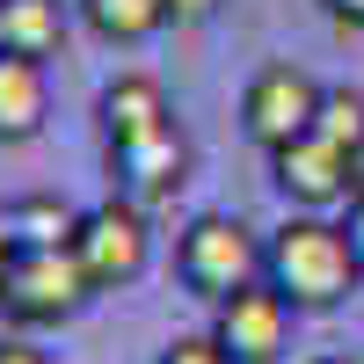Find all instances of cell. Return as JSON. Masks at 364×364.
<instances>
[{"label": "cell", "instance_id": "6da1fadb", "mask_svg": "<svg viewBox=\"0 0 364 364\" xmlns=\"http://www.w3.org/2000/svg\"><path fill=\"white\" fill-rule=\"evenodd\" d=\"M262 277L277 284L299 314H336L364 284V262L350 248L343 219H328V211H284V226L262 240Z\"/></svg>", "mask_w": 364, "mask_h": 364}, {"label": "cell", "instance_id": "7a4b0ae2", "mask_svg": "<svg viewBox=\"0 0 364 364\" xmlns=\"http://www.w3.org/2000/svg\"><path fill=\"white\" fill-rule=\"evenodd\" d=\"M175 277H182L190 299H204V306L233 299L240 284L262 277V240H255V226H240L233 211H197V219L182 226V240H175Z\"/></svg>", "mask_w": 364, "mask_h": 364}, {"label": "cell", "instance_id": "3957f363", "mask_svg": "<svg viewBox=\"0 0 364 364\" xmlns=\"http://www.w3.org/2000/svg\"><path fill=\"white\" fill-rule=\"evenodd\" d=\"M73 255L87 269V284L102 291H132L146 269H154V211H139L132 197H102L80 211V233H73Z\"/></svg>", "mask_w": 364, "mask_h": 364}, {"label": "cell", "instance_id": "277c9868", "mask_svg": "<svg viewBox=\"0 0 364 364\" xmlns=\"http://www.w3.org/2000/svg\"><path fill=\"white\" fill-rule=\"evenodd\" d=\"M87 299H95V284H87L73 248H22L15 269L0 277V321H15L22 336L29 328H66Z\"/></svg>", "mask_w": 364, "mask_h": 364}, {"label": "cell", "instance_id": "5b68a950", "mask_svg": "<svg viewBox=\"0 0 364 364\" xmlns=\"http://www.w3.org/2000/svg\"><path fill=\"white\" fill-rule=\"evenodd\" d=\"M321 95H328V87H321L306 66L269 58V66H255L248 87H240V132H248L262 154H277V146L306 139V132L321 124Z\"/></svg>", "mask_w": 364, "mask_h": 364}, {"label": "cell", "instance_id": "8992f818", "mask_svg": "<svg viewBox=\"0 0 364 364\" xmlns=\"http://www.w3.org/2000/svg\"><path fill=\"white\" fill-rule=\"evenodd\" d=\"M291 321H299V306H291L269 277H255V284H240L233 299L211 306V336H219V350H226L233 364H284Z\"/></svg>", "mask_w": 364, "mask_h": 364}, {"label": "cell", "instance_id": "52a82bcc", "mask_svg": "<svg viewBox=\"0 0 364 364\" xmlns=\"http://www.w3.org/2000/svg\"><path fill=\"white\" fill-rule=\"evenodd\" d=\"M269 182H277V197L291 211H336V204L357 197V154H343L336 139L306 132V139L269 154Z\"/></svg>", "mask_w": 364, "mask_h": 364}, {"label": "cell", "instance_id": "ba28073f", "mask_svg": "<svg viewBox=\"0 0 364 364\" xmlns=\"http://www.w3.org/2000/svg\"><path fill=\"white\" fill-rule=\"evenodd\" d=\"M197 168V146L182 124L154 132V139H132V146H109V175H117V197H132L139 211H161L182 197V182Z\"/></svg>", "mask_w": 364, "mask_h": 364}, {"label": "cell", "instance_id": "9c48e42d", "mask_svg": "<svg viewBox=\"0 0 364 364\" xmlns=\"http://www.w3.org/2000/svg\"><path fill=\"white\" fill-rule=\"evenodd\" d=\"M95 117H102V146H132V139L168 132V124H175V102H168V87H161L154 73H117V80L102 87Z\"/></svg>", "mask_w": 364, "mask_h": 364}, {"label": "cell", "instance_id": "30bf717a", "mask_svg": "<svg viewBox=\"0 0 364 364\" xmlns=\"http://www.w3.org/2000/svg\"><path fill=\"white\" fill-rule=\"evenodd\" d=\"M51 124V73L44 58L0 51V146H29Z\"/></svg>", "mask_w": 364, "mask_h": 364}, {"label": "cell", "instance_id": "8fae6325", "mask_svg": "<svg viewBox=\"0 0 364 364\" xmlns=\"http://www.w3.org/2000/svg\"><path fill=\"white\" fill-rule=\"evenodd\" d=\"M73 15H80L87 37L109 44V51H139V44H154L161 29L175 22L168 0H73Z\"/></svg>", "mask_w": 364, "mask_h": 364}, {"label": "cell", "instance_id": "7c38bea8", "mask_svg": "<svg viewBox=\"0 0 364 364\" xmlns=\"http://www.w3.org/2000/svg\"><path fill=\"white\" fill-rule=\"evenodd\" d=\"M66 0H0V51H22V58H58L66 51Z\"/></svg>", "mask_w": 364, "mask_h": 364}, {"label": "cell", "instance_id": "4fadbf2b", "mask_svg": "<svg viewBox=\"0 0 364 364\" xmlns=\"http://www.w3.org/2000/svg\"><path fill=\"white\" fill-rule=\"evenodd\" d=\"M0 211H8V226H15L22 248H73V233H80V211L58 190H29V197L0 204Z\"/></svg>", "mask_w": 364, "mask_h": 364}, {"label": "cell", "instance_id": "5bb4252c", "mask_svg": "<svg viewBox=\"0 0 364 364\" xmlns=\"http://www.w3.org/2000/svg\"><path fill=\"white\" fill-rule=\"evenodd\" d=\"M321 139H336L343 146V154H357V146H364V95H357V87H328V95H321V124H314Z\"/></svg>", "mask_w": 364, "mask_h": 364}, {"label": "cell", "instance_id": "9a60e30c", "mask_svg": "<svg viewBox=\"0 0 364 364\" xmlns=\"http://www.w3.org/2000/svg\"><path fill=\"white\" fill-rule=\"evenodd\" d=\"M154 364H233V357H226V350H219V336L204 328V336H168Z\"/></svg>", "mask_w": 364, "mask_h": 364}, {"label": "cell", "instance_id": "2e32d148", "mask_svg": "<svg viewBox=\"0 0 364 364\" xmlns=\"http://www.w3.org/2000/svg\"><path fill=\"white\" fill-rule=\"evenodd\" d=\"M0 364H51V350H37L29 336H8L0 343Z\"/></svg>", "mask_w": 364, "mask_h": 364}, {"label": "cell", "instance_id": "e0dca14e", "mask_svg": "<svg viewBox=\"0 0 364 364\" xmlns=\"http://www.w3.org/2000/svg\"><path fill=\"white\" fill-rule=\"evenodd\" d=\"M321 15L336 29H364V0H321Z\"/></svg>", "mask_w": 364, "mask_h": 364}, {"label": "cell", "instance_id": "ac0fdd59", "mask_svg": "<svg viewBox=\"0 0 364 364\" xmlns=\"http://www.w3.org/2000/svg\"><path fill=\"white\" fill-rule=\"evenodd\" d=\"M343 233H350V248H357V262H364V190L343 204Z\"/></svg>", "mask_w": 364, "mask_h": 364}, {"label": "cell", "instance_id": "d6986e66", "mask_svg": "<svg viewBox=\"0 0 364 364\" xmlns=\"http://www.w3.org/2000/svg\"><path fill=\"white\" fill-rule=\"evenodd\" d=\"M219 8H226V0H168V15H175V22H211Z\"/></svg>", "mask_w": 364, "mask_h": 364}, {"label": "cell", "instance_id": "ffe728a7", "mask_svg": "<svg viewBox=\"0 0 364 364\" xmlns=\"http://www.w3.org/2000/svg\"><path fill=\"white\" fill-rule=\"evenodd\" d=\"M15 255H22V240H15V226H8V211H0V277L15 269Z\"/></svg>", "mask_w": 364, "mask_h": 364}, {"label": "cell", "instance_id": "44dd1931", "mask_svg": "<svg viewBox=\"0 0 364 364\" xmlns=\"http://www.w3.org/2000/svg\"><path fill=\"white\" fill-rule=\"evenodd\" d=\"M306 364H357V357H306Z\"/></svg>", "mask_w": 364, "mask_h": 364}, {"label": "cell", "instance_id": "7402d4cb", "mask_svg": "<svg viewBox=\"0 0 364 364\" xmlns=\"http://www.w3.org/2000/svg\"><path fill=\"white\" fill-rule=\"evenodd\" d=\"M357 190H364V146H357Z\"/></svg>", "mask_w": 364, "mask_h": 364}]
</instances>
